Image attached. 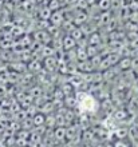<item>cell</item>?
Returning a JSON list of instances; mask_svg holds the SVG:
<instances>
[{"label": "cell", "instance_id": "22", "mask_svg": "<svg viewBox=\"0 0 138 147\" xmlns=\"http://www.w3.org/2000/svg\"><path fill=\"white\" fill-rule=\"evenodd\" d=\"M137 78H138V75H137Z\"/></svg>", "mask_w": 138, "mask_h": 147}, {"label": "cell", "instance_id": "5", "mask_svg": "<svg viewBox=\"0 0 138 147\" xmlns=\"http://www.w3.org/2000/svg\"><path fill=\"white\" fill-rule=\"evenodd\" d=\"M51 23H52V26H56V27H59L61 24L65 23V18H63V13H62V11H56V12H52V16H51Z\"/></svg>", "mask_w": 138, "mask_h": 147}, {"label": "cell", "instance_id": "15", "mask_svg": "<svg viewBox=\"0 0 138 147\" xmlns=\"http://www.w3.org/2000/svg\"><path fill=\"white\" fill-rule=\"evenodd\" d=\"M66 134H67V131L65 128H56L55 130V138H58V139H63L66 136Z\"/></svg>", "mask_w": 138, "mask_h": 147}, {"label": "cell", "instance_id": "1", "mask_svg": "<svg viewBox=\"0 0 138 147\" xmlns=\"http://www.w3.org/2000/svg\"><path fill=\"white\" fill-rule=\"evenodd\" d=\"M77 103L83 111H94L97 109V100L86 92H79L77 95Z\"/></svg>", "mask_w": 138, "mask_h": 147}, {"label": "cell", "instance_id": "10", "mask_svg": "<svg viewBox=\"0 0 138 147\" xmlns=\"http://www.w3.org/2000/svg\"><path fill=\"white\" fill-rule=\"evenodd\" d=\"M71 36H73L77 42H79L81 39L84 38V34H83L81 27H75V28H73V31H71Z\"/></svg>", "mask_w": 138, "mask_h": 147}, {"label": "cell", "instance_id": "16", "mask_svg": "<svg viewBox=\"0 0 138 147\" xmlns=\"http://www.w3.org/2000/svg\"><path fill=\"white\" fill-rule=\"evenodd\" d=\"M34 123L38 124V126H40V124L44 123V116L42 115V114H38V115H35L34 118Z\"/></svg>", "mask_w": 138, "mask_h": 147}, {"label": "cell", "instance_id": "7", "mask_svg": "<svg viewBox=\"0 0 138 147\" xmlns=\"http://www.w3.org/2000/svg\"><path fill=\"white\" fill-rule=\"evenodd\" d=\"M101 35L98 34V32H92L91 35L88 36L87 39V42H88V46H97V47H99L101 44Z\"/></svg>", "mask_w": 138, "mask_h": 147}, {"label": "cell", "instance_id": "21", "mask_svg": "<svg viewBox=\"0 0 138 147\" xmlns=\"http://www.w3.org/2000/svg\"><path fill=\"white\" fill-rule=\"evenodd\" d=\"M84 1H86L88 5H95V3L98 1V0H84Z\"/></svg>", "mask_w": 138, "mask_h": 147}, {"label": "cell", "instance_id": "17", "mask_svg": "<svg viewBox=\"0 0 138 147\" xmlns=\"http://www.w3.org/2000/svg\"><path fill=\"white\" fill-rule=\"evenodd\" d=\"M113 147H129L123 140H117L114 144H113Z\"/></svg>", "mask_w": 138, "mask_h": 147}, {"label": "cell", "instance_id": "18", "mask_svg": "<svg viewBox=\"0 0 138 147\" xmlns=\"http://www.w3.org/2000/svg\"><path fill=\"white\" fill-rule=\"evenodd\" d=\"M63 3L67 5H77L79 3V0H63Z\"/></svg>", "mask_w": 138, "mask_h": 147}, {"label": "cell", "instance_id": "8", "mask_svg": "<svg viewBox=\"0 0 138 147\" xmlns=\"http://www.w3.org/2000/svg\"><path fill=\"white\" fill-rule=\"evenodd\" d=\"M97 7L99 8V11H109L111 9V0H98Z\"/></svg>", "mask_w": 138, "mask_h": 147}, {"label": "cell", "instance_id": "13", "mask_svg": "<svg viewBox=\"0 0 138 147\" xmlns=\"http://www.w3.org/2000/svg\"><path fill=\"white\" fill-rule=\"evenodd\" d=\"M47 7L50 8L52 12H56V11H59V9H61L62 4H61V1H59V0H50V4H48Z\"/></svg>", "mask_w": 138, "mask_h": 147}, {"label": "cell", "instance_id": "14", "mask_svg": "<svg viewBox=\"0 0 138 147\" xmlns=\"http://www.w3.org/2000/svg\"><path fill=\"white\" fill-rule=\"evenodd\" d=\"M86 50H87V54H88V58L90 59L94 58V56H97V55H99L98 54V47L97 46H88Z\"/></svg>", "mask_w": 138, "mask_h": 147}, {"label": "cell", "instance_id": "2", "mask_svg": "<svg viewBox=\"0 0 138 147\" xmlns=\"http://www.w3.org/2000/svg\"><path fill=\"white\" fill-rule=\"evenodd\" d=\"M87 20H88V16H87V13L84 11H78L75 15H74V18H73V23L75 24V26H83V24H86L87 23Z\"/></svg>", "mask_w": 138, "mask_h": 147}, {"label": "cell", "instance_id": "11", "mask_svg": "<svg viewBox=\"0 0 138 147\" xmlns=\"http://www.w3.org/2000/svg\"><path fill=\"white\" fill-rule=\"evenodd\" d=\"M39 16H40L42 20H50L51 16H52V11H51L48 7L43 8V9H40V12H39Z\"/></svg>", "mask_w": 138, "mask_h": 147}, {"label": "cell", "instance_id": "19", "mask_svg": "<svg viewBox=\"0 0 138 147\" xmlns=\"http://www.w3.org/2000/svg\"><path fill=\"white\" fill-rule=\"evenodd\" d=\"M125 115H126V114H125V111H117V112H115V118H117V119H123V118H125Z\"/></svg>", "mask_w": 138, "mask_h": 147}, {"label": "cell", "instance_id": "3", "mask_svg": "<svg viewBox=\"0 0 138 147\" xmlns=\"http://www.w3.org/2000/svg\"><path fill=\"white\" fill-rule=\"evenodd\" d=\"M95 68L94 66V63L91 62V59H87V60H84V62H79L78 63V70L81 71V72H91L92 70Z\"/></svg>", "mask_w": 138, "mask_h": 147}, {"label": "cell", "instance_id": "4", "mask_svg": "<svg viewBox=\"0 0 138 147\" xmlns=\"http://www.w3.org/2000/svg\"><path fill=\"white\" fill-rule=\"evenodd\" d=\"M62 44H63V48H65V50L70 51V50H73L74 47L77 46L78 42L71 35H69V36H65V38H63V42H62Z\"/></svg>", "mask_w": 138, "mask_h": 147}, {"label": "cell", "instance_id": "20", "mask_svg": "<svg viewBox=\"0 0 138 147\" xmlns=\"http://www.w3.org/2000/svg\"><path fill=\"white\" fill-rule=\"evenodd\" d=\"M130 46L133 47V48H138V35L135 36L133 40H131V43H130Z\"/></svg>", "mask_w": 138, "mask_h": 147}, {"label": "cell", "instance_id": "6", "mask_svg": "<svg viewBox=\"0 0 138 147\" xmlns=\"http://www.w3.org/2000/svg\"><path fill=\"white\" fill-rule=\"evenodd\" d=\"M118 68L122 71H127L131 68V58L130 56H123V58H121V60H119L118 63Z\"/></svg>", "mask_w": 138, "mask_h": 147}, {"label": "cell", "instance_id": "12", "mask_svg": "<svg viewBox=\"0 0 138 147\" xmlns=\"http://www.w3.org/2000/svg\"><path fill=\"white\" fill-rule=\"evenodd\" d=\"M114 136L115 138H118L119 140H122L123 138H126L127 136V128H117L114 131Z\"/></svg>", "mask_w": 138, "mask_h": 147}, {"label": "cell", "instance_id": "9", "mask_svg": "<svg viewBox=\"0 0 138 147\" xmlns=\"http://www.w3.org/2000/svg\"><path fill=\"white\" fill-rule=\"evenodd\" d=\"M46 67L50 71H54L58 67V60L54 58V56H48V58L46 59Z\"/></svg>", "mask_w": 138, "mask_h": 147}]
</instances>
